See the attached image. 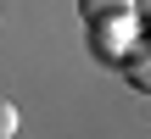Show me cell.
<instances>
[{"label":"cell","mask_w":151,"mask_h":139,"mask_svg":"<svg viewBox=\"0 0 151 139\" xmlns=\"http://www.w3.org/2000/svg\"><path fill=\"white\" fill-rule=\"evenodd\" d=\"M123 67H129V78H134V84H140V89L151 95V45H146V50H134Z\"/></svg>","instance_id":"obj_2"},{"label":"cell","mask_w":151,"mask_h":139,"mask_svg":"<svg viewBox=\"0 0 151 139\" xmlns=\"http://www.w3.org/2000/svg\"><path fill=\"white\" fill-rule=\"evenodd\" d=\"M78 11H84V22H112V17H129L134 0H78Z\"/></svg>","instance_id":"obj_1"},{"label":"cell","mask_w":151,"mask_h":139,"mask_svg":"<svg viewBox=\"0 0 151 139\" xmlns=\"http://www.w3.org/2000/svg\"><path fill=\"white\" fill-rule=\"evenodd\" d=\"M17 123H22V117H17V106H11V100H0V139H17Z\"/></svg>","instance_id":"obj_3"}]
</instances>
